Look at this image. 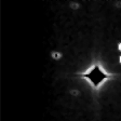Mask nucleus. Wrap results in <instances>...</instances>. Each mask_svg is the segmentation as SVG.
<instances>
[{
  "mask_svg": "<svg viewBox=\"0 0 121 121\" xmlns=\"http://www.w3.org/2000/svg\"><path fill=\"white\" fill-rule=\"evenodd\" d=\"M112 7L116 10H121V0H115L112 2Z\"/></svg>",
  "mask_w": 121,
  "mask_h": 121,
  "instance_id": "4",
  "label": "nucleus"
},
{
  "mask_svg": "<svg viewBox=\"0 0 121 121\" xmlns=\"http://www.w3.org/2000/svg\"><path fill=\"white\" fill-rule=\"evenodd\" d=\"M49 57L51 58L54 62H60L64 58V53L60 50H57V49H53V50L50 51V54H49Z\"/></svg>",
  "mask_w": 121,
  "mask_h": 121,
  "instance_id": "1",
  "label": "nucleus"
},
{
  "mask_svg": "<svg viewBox=\"0 0 121 121\" xmlns=\"http://www.w3.org/2000/svg\"><path fill=\"white\" fill-rule=\"evenodd\" d=\"M68 95L70 96V97H73V98H78L82 95V92H81V90L79 88H75V86H73V88L68 89Z\"/></svg>",
  "mask_w": 121,
  "mask_h": 121,
  "instance_id": "2",
  "label": "nucleus"
},
{
  "mask_svg": "<svg viewBox=\"0 0 121 121\" xmlns=\"http://www.w3.org/2000/svg\"><path fill=\"white\" fill-rule=\"evenodd\" d=\"M81 8H82V4L80 1H68V9L73 12L81 10Z\"/></svg>",
  "mask_w": 121,
  "mask_h": 121,
  "instance_id": "3",
  "label": "nucleus"
}]
</instances>
